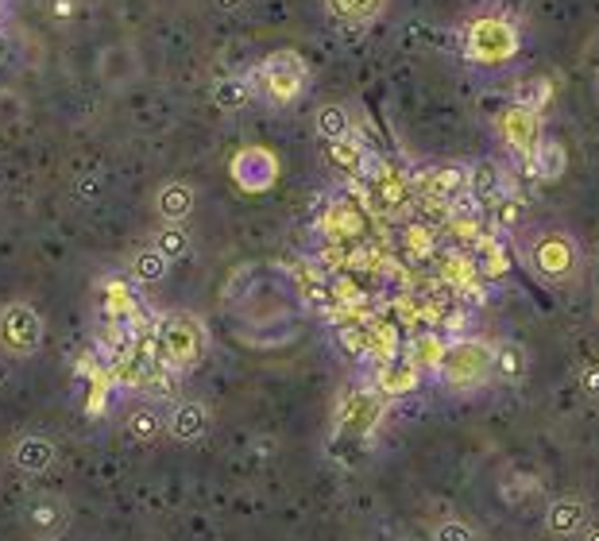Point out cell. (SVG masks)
I'll use <instances>...</instances> for the list:
<instances>
[{"instance_id": "cell-1", "label": "cell", "mask_w": 599, "mask_h": 541, "mask_svg": "<svg viewBox=\"0 0 599 541\" xmlns=\"http://www.w3.org/2000/svg\"><path fill=\"white\" fill-rule=\"evenodd\" d=\"M492 341L484 336H453L437 364V379L453 395H476L492 383Z\"/></svg>"}, {"instance_id": "cell-2", "label": "cell", "mask_w": 599, "mask_h": 541, "mask_svg": "<svg viewBox=\"0 0 599 541\" xmlns=\"http://www.w3.org/2000/svg\"><path fill=\"white\" fill-rule=\"evenodd\" d=\"M523 260L549 287H569L580 274V245L565 229H538L523 240Z\"/></svg>"}, {"instance_id": "cell-3", "label": "cell", "mask_w": 599, "mask_h": 541, "mask_svg": "<svg viewBox=\"0 0 599 541\" xmlns=\"http://www.w3.org/2000/svg\"><path fill=\"white\" fill-rule=\"evenodd\" d=\"M248 77L267 105L287 108L295 105L306 93V85H310V66H306V59L298 51H271Z\"/></svg>"}, {"instance_id": "cell-4", "label": "cell", "mask_w": 599, "mask_h": 541, "mask_svg": "<svg viewBox=\"0 0 599 541\" xmlns=\"http://www.w3.org/2000/svg\"><path fill=\"white\" fill-rule=\"evenodd\" d=\"M518 28L507 15H479L464 31V59L476 66H503L518 54Z\"/></svg>"}, {"instance_id": "cell-5", "label": "cell", "mask_w": 599, "mask_h": 541, "mask_svg": "<svg viewBox=\"0 0 599 541\" xmlns=\"http://www.w3.org/2000/svg\"><path fill=\"white\" fill-rule=\"evenodd\" d=\"M159 348L163 360L178 372H194L205 356V325L198 313L171 310L159 318Z\"/></svg>"}, {"instance_id": "cell-6", "label": "cell", "mask_w": 599, "mask_h": 541, "mask_svg": "<svg viewBox=\"0 0 599 541\" xmlns=\"http://www.w3.org/2000/svg\"><path fill=\"white\" fill-rule=\"evenodd\" d=\"M47 341V321L39 313L35 302L28 298H12V302L0 305V348L8 356H35Z\"/></svg>"}, {"instance_id": "cell-7", "label": "cell", "mask_w": 599, "mask_h": 541, "mask_svg": "<svg viewBox=\"0 0 599 541\" xmlns=\"http://www.w3.org/2000/svg\"><path fill=\"white\" fill-rule=\"evenodd\" d=\"M20 522L35 541H59L74 527V507H70V499L59 496V491H35V496L23 503Z\"/></svg>"}, {"instance_id": "cell-8", "label": "cell", "mask_w": 599, "mask_h": 541, "mask_svg": "<svg viewBox=\"0 0 599 541\" xmlns=\"http://www.w3.org/2000/svg\"><path fill=\"white\" fill-rule=\"evenodd\" d=\"M228 178L236 183V190L244 194H267L279 178V155L271 147H240L228 163Z\"/></svg>"}, {"instance_id": "cell-9", "label": "cell", "mask_w": 599, "mask_h": 541, "mask_svg": "<svg viewBox=\"0 0 599 541\" xmlns=\"http://www.w3.org/2000/svg\"><path fill=\"white\" fill-rule=\"evenodd\" d=\"M8 465L20 476H28V480H39V476H47L59 465V445L47 434H20L8 445Z\"/></svg>"}, {"instance_id": "cell-10", "label": "cell", "mask_w": 599, "mask_h": 541, "mask_svg": "<svg viewBox=\"0 0 599 541\" xmlns=\"http://www.w3.org/2000/svg\"><path fill=\"white\" fill-rule=\"evenodd\" d=\"M213 429V406L202 398H178L167 410V437L178 445H198Z\"/></svg>"}, {"instance_id": "cell-11", "label": "cell", "mask_w": 599, "mask_h": 541, "mask_svg": "<svg viewBox=\"0 0 599 541\" xmlns=\"http://www.w3.org/2000/svg\"><path fill=\"white\" fill-rule=\"evenodd\" d=\"M546 136L541 132V116L526 113L523 105H507L499 116V139L507 152H515L518 159H530V152L538 147V139Z\"/></svg>"}, {"instance_id": "cell-12", "label": "cell", "mask_w": 599, "mask_h": 541, "mask_svg": "<svg viewBox=\"0 0 599 541\" xmlns=\"http://www.w3.org/2000/svg\"><path fill=\"white\" fill-rule=\"evenodd\" d=\"M588 519H592V511H588L585 499L577 496H557L546 503V514H541V527H546V534L554 541H577L580 530L588 527Z\"/></svg>"}, {"instance_id": "cell-13", "label": "cell", "mask_w": 599, "mask_h": 541, "mask_svg": "<svg viewBox=\"0 0 599 541\" xmlns=\"http://www.w3.org/2000/svg\"><path fill=\"white\" fill-rule=\"evenodd\" d=\"M194 209H198V190L190 183H183V178H167L155 190V214H159V221L186 225L194 217Z\"/></svg>"}, {"instance_id": "cell-14", "label": "cell", "mask_w": 599, "mask_h": 541, "mask_svg": "<svg viewBox=\"0 0 599 541\" xmlns=\"http://www.w3.org/2000/svg\"><path fill=\"white\" fill-rule=\"evenodd\" d=\"M492 379H499L503 387H523L530 379V352L518 341H499L492 348Z\"/></svg>"}, {"instance_id": "cell-15", "label": "cell", "mask_w": 599, "mask_h": 541, "mask_svg": "<svg viewBox=\"0 0 599 541\" xmlns=\"http://www.w3.org/2000/svg\"><path fill=\"white\" fill-rule=\"evenodd\" d=\"M121 426L132 441L152 445V441H159V437H167V410H159L155 403H136L124 410Z\"/></svg>"}, {"instance_id": "cell-16", "label": "cell", "mask_w": 599, "mask_h": 541, "mask_svg": "<svg viewBox=\"0 0 599 541\" xmlns=\"http://www.w3.org/2000/svg\"><path fill=\"white\" fill-rule=\"evenodd\" d=\"M526 167H530V175L538 183H557L569 170V152H565V144L557 136H541L538 147L530 152V159H526Z\"/></svg>"}, {"instance_id": "cell-17", "label": "cell", "mask_w": 599, "mask_h": 541, "mask_svg": "<svg viewBox=\"0 0 599 541\" xmlns=\"http://www.w3.org/2000/svg\"><path fill=\"white\" fill-rule=\"evenodd\" d=\"M256 97V85L248 74H220L209 90V101L217 105V113L236 116L240 108H248V101Z\"/></svg>"}, {"instance_id": "cell-18", "label": "cell", "mask_w": 599, "mask_h": 541, "mask_svg": "<svg viewBox=\"0 0 599 541\" xmlns=\"http://www.w3.org/2000/svg\"><path fill=\"white\" fill-rule=\"evenodd\" d=\"M167 274H171V260L155 252L152 245L136 248V252L128 256V279L136 282V287H159Z\"/></svg>"}, {"instance_id": "cell-19", "label": "cell", "mask_w": 599, "mask_h": 541, "mask_svg": "<svg viewBox=\"0 0 599 541\" xmlns=\"http://www.w3.org/2000/svg\"><path fill=\"white\" fill-rule=\"evenodd\" d=\"M337 422H341L344 434H368V429L380 422V398L375 395H349Z\"/></svg>"}, {"instance_id": "cell-20", "label": "cell", "mask_w": 599, "mask_h": 541, "mask_svg": "<svg viewBox=\"0 0 599 541\" xmlns=\"http://www.w3.org/2000/svg\"><path fill=\"white\" fill-rule=\"evenodd\" d=\"M468 190L476 194V201H484V206H492V201H499L503 194H510L503 170L487 159L476 163V167H468Z\"/></svg>"}, {"instance_id": "cell-21", "label": "cell", "mask_w": 599, "mask_h": 541, "mask_svg": "<svg viewBox=\"0 0 599 541\" xmlns=\"http://www.w3.org/2000/svg\"><path fill=\"white\" fill-rule=\"evenodd\" d=\"M375 383H380V395H410V391H417V383H422V372H417V367L402 356V360L383 364L380 379H375Z\"/></svg>"}, {"instance_id": "cell-22", "label": "cell", "mask_w": 599, "mask_h": 541, "mask_svg": "<svg viewBox=\"0 0 599 541\" xmlns=\"http://www.w3.org/2000/svg\"><path fill=\"white\" fill-rule=\"evenodd\" d=\"M313 132H318L326 144L352 139V113L344 105H321L318 113H313Z\"/></svg>"}, {"instance_id": "cell-23", "label": "cell", "mask_w": 599, "mask_h": 541, "mask_svg": "<svg viewBox=\"0 0 599 541\" xmlns=\"http://www.w3.org/2000/svg\"><path fill=\"white\" fill-rule=\"evenodd\" d=\"M445 336H437V333H417V336H410V344H406V360L417 367V372H433L437 375V364H441V356H445Z\"/></svg>"}, {"instance_id": "cell-24", "label": "cell", "mask_w": 599, "mask_h": 541, "mask_svg": "<svg viewBox=\"0 0 599 541\" xmlns=\"http://www.w3.org/2000/svg\"><path fill=\"white\" fill-rule=\"evenodd\" d=\"M152 248L159 256H167L171 263L186 260V256H190V248H194L190 229H186V225H167V221H163L159 229L152 232Z\"/></svg>"}, {"instance_id": "cell-25", "label": "cell", "mask_w": 599, "mask_h": 541, "mask_svg": "<svg viewBox=\"0 0 599 541\" xmlns=\"http://www.w3.org/2000/svg\"><path fill=\"white\" fill-rule=\"evenodd\" d=\"M329 15L341 23H372L383 15V8H388V0H326Z\"/></svg>"}, {"instance_id": "cell-26", "label": "cell", "mask_w": 599, "mask_h": 541, "mask_svg": "<svg viewBox=\"0 0 599 541\" xmlns=\"http://www.w3.org/2000/svg\"><path fill=\"white\" fill-rule=\"evenodd\" d=\"M549 101H554V82H549V77H526V82L515 90V101H510V105H523L526 113L541 116Z\"/></svg>"}, {"instance_id": "cell-27", "label": "cell", "mask_w": 599, "mask_h": 541, "mask_svg": "<svg viewBox=\"0 0 599 541\" xmlns=\"http://www.w3.org/2000/svg\"><path fill=\"white\" fill-rule=\"evenodd\" d=\"M495 206V232H518L526 225V214H530V206H526V198H518V194H503L499 201H492Z\"/></svg>"}, {"instance_id": "cell-28", "label": "cell", "mask_w": 599, "mask_h": 541, "mask_svg": "<svg viewBox=\"0 0 599 541\" xmlns=\"http://www.w3.org/2000/svg\"><path fill=\"white\" fill-rule=\"evenodd\" d=\"M476 268L487 274V279H503V274L510 271V256L507 248L499 245V240H479L476 245Z\"/></svg>"}, {"instance_id": "cell-29", "label": "cell", "mask_w": 599, "mask_h": 541, "mask_svg": "<svg viewBox=\"0 0 599 541\" xmlns=\"http://www.w3.org/2000/svg\"><path fill=\"white\" fill-rule=\"evenodd\" d=\"M329 159H333L341 170H349V175H360L368 163V152L357 144V139H341V144H329Z\"/></svg>"}, {"instance_id": "cell-30", "label": "cell", "mask_w": 599, "mask_h": 541, "mask_svg": "<svg viewBox=\"0 0 599 541\" xmlns=\"http://www.w3.org/2000/svg\"><path fill=\"white\" fill-rule=\"evenodd\" d=\"M541 491V480L538 476H526V472H510L507 480H503V491L499 496L507 499L510 507H518L523 499H530V496H538Z\"/></svg>"}, {"instance_id": "cell-31", "label": "cell", "mask_w": 599, "mask_h": 541, "mask_svg": "<svg viewBox=\"0 0 599 541\" xmlns=\"http://www.w3.org/2000/svg\"><path fill=\"white\" fill-rule=\"evenodd\" d=\"M433 190L441 198H456V194L468 190V167H441L437 178H433Z\"/></svg>"}, {"instance_id": "cell-32", "label": "cell", "mask_w": 599, "mask_h": 541, "mask_svg": "<svg viewBox=\"0 0 599 541\" xmlns=\"http://www.w3.org/2000/svg\"><path fill=\"white\" fill-rule=\"evenodd\" d=\"M433 541H479V530L468 519H441L433 527Z\"/></svg>"}, {"instance_id": "cell-33", "label": "cell", "mask_w": 599, "mask_h": 541, "mask_svg": "<svg viewBox=\"0 0 599 541\" xmlns=\"http://www.w3.org/2000/svg\"><path fill=\"white\" fill-rule=\"evenodd\" d=\"M577 387L585 398L599 403V360H585V364L577 367Z\"/></svg>"}, {"instance_id": "cell-34", "label": "cell", "mask_w": 599, "mask_h": 541, "mask_svg": "<svg viewBox=\"0 0 599 541\" xmlns=\"http://www.w3.org/2000/svg\"><path fill=\"white\" fill-rule=\"evenodd\" d=\"M47 20L70 28L78 20V0H47Z\"/></svg>"}, {"instance_id": "cell-35", "label": "cell", "mask_w": 599, "mask_h": 541, "mask_svg": "<svg viewBox=\"0 0 599 541\" xmlns=\"http://www.w3.org/2000/svg\"><path fill=\"white\" fill-rule=\"evenodd\" d=\"M244 4H248V0H213V8H217V12H240Z\"/></svg>"}, {"instance_id": "cell-36", "label": "cell", "mask_w": 599, "mask_h": 541, "mask_svg": "<svg viewBox=\"0 0 599 541\" xmlns=\"http://www.w3.org/2000/svg\"><path fill=\"white\" fill-rule=\"evenodd\" d=\"M580 541H599V519H588V527L580 530Z\"/></svg>"}, {"instance_id": "cell-37", "label": "cell", "mask_w": 599, "mask_h": 541, "mask_svg": "<svg viewBox=\"0 0 599 541\" xmlns=\"http://www.w3.org/2000/svg\"><path fill=\"white\" fill-rule=\"evenodd\" d=\"M0 20H4V4H0Z\"/></svg>"}]
</instances>
